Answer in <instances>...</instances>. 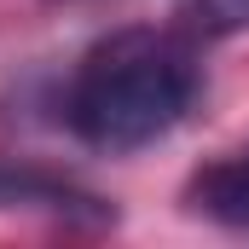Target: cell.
<instances>
[{
  "instance_id": "6da1fadb",
  "label": "cell",
  "mask_w": 249,
  "mask_h": 249,
  "mask_svg": "<svg viewBox=\"0 0 249 249\" xmlns=\"http://www.w3.org/2000/svg\"><path fill=\"white\" fill-rule=\"evenodd\" d=\"M203 70L186 35L174 29H116L93 41L70 75V127L93 151H139L191 116Z\"/></svg>"
},
{
  "instance_id": "7a4b0ae2",
  "label": "cell",
  "mask_w": 249,
  "mask_h": 249,
  "mask_svg": "<svg viewBox=\"0 0 249 249\" xmlns=\"http://www.w3.org/2000/svg\"><path fill=\"white\" fill-rule=\"evenodd\" d=\"M0 209H35V214L81 220V226L116 220V209H110L105 197L70 186V180H58V174H41V168H18V162H0Z\"/></svg>"
},
{
  "instance_id": "3957f363",
  "label": "cell",
  "mask_w": 249,
  "mask_h": 249,
  "mask_svg": "<svg viewBox=\"0 0 249 249\" xmlns=\"http://www.w3.org/2000/svg\"><path fill=\"white\" fill-rule=\"evenodd\" d=\"M186 209L203 214V220H220V226L249 232V151L197 168L191 186H186Z\"/></svg>"
},
{
  "instance_id": "277c9868",
  "label": "cell",
  "mask_w": 249,
  "mask_h": 249,
  "mask_svg": "<svg viewBox=\"0 0 249 249\" xmlns=\"http://www.w3.org/2000/svg\"><path fill=\"white\" fill-rule=\"evenodd\" d=\"M191 35H238L249 29V0H180Z\"/></svg>"
}]
</instances>
